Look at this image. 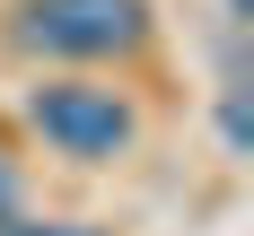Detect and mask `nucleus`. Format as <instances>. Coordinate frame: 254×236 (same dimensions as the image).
Returning <instances> with one entry per match:
<instances>
[{
	"label": "nucleus",
	"instance_id": "1",
	"mask_svg": "<svg viewBox=\"0 0 254 236\" xmlns=\"http://www.w3.org/2000/svg\"><path fill=\"white\" fill-rule=\"evenodd\" d=\"M140 35H149V0H26L18 9V44L70 52V61L131 52Z\"/></svg>",
	"mask_w": 254,
	"mask_h": 236
},
{
	"label": "nucleus",
	"instance_id": "2",
	"mask_svg": "<svg viewBox=\"0 0 254 236\" xmlns=\"http://www.w3.org/2000/svg\"><path fill=\"white\" fill-rule=\"evenodd\" d=\"M35 131H44L62 157H79V166H105V157L131 149V105L114 96V88H88V79H53V88H35Z\"/></svg>",
	"mask_w": 254,
	"mask_h": 236
},
{
	"label": "nucleus",
	"instance_id": "3",
	"mask_svg": "<svg viewBox=\"0 0 254 236\" xmlns=\"http://www.w3.org/2000/svg\"><path fill=\"white\" fill-rule=\"evenodd\" d=\"M0 236H105V228H79V219H0Z\"/></svg>",
	"mask_w": 254,
	"mask_h": 236
},
{
	"label": "nucleus",
	"instance_id": "4",
	"mask_svg": "<svg viewBox=\"0 0 254 236\" xmlns=\"http://www.w3.org/2000/svg\"><path fill=\"white\" fill-rule=\"evenodd\" d=\"M0 219H18V166L0 157Z\"/></svg>",
	"mask_w": 254,
	"mask_h": 236
}]
</instances>
